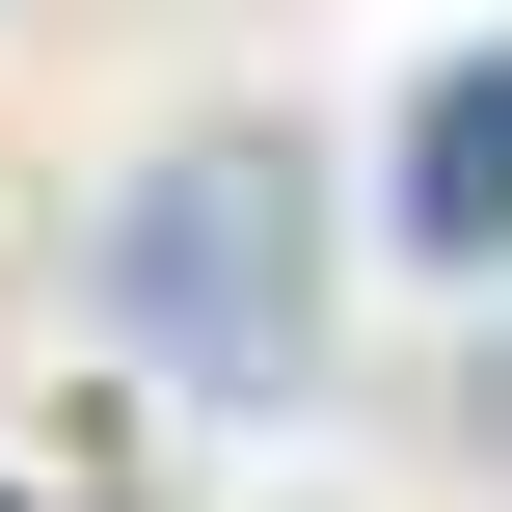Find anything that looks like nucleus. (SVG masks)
I'll list each match as a JSON object with an SVG mask.
<instances>
[{"label": "nucleus", "mask_w": 512, "mask_h": 512, "mask_svg": "<svg viewBox=\"0 0 512 512\" xmlns=\"http://www.w3.org/2000/svg\"><path fill=\"white\" fill-rule=\"evenodd\" d=\"M108 270H135V324H162L189 378H270V351H297V297H324V216H297V162H270V135H189V162L135 189V243H108Z\"/></svg>", "instance_id": "obj_1"}, {"label": "nucleus", "mask_w": 512, "mask_h": 512, "mask_svg": "<svg viewBox=\"0 0 512 512\" xmlns=\"http://www.w3.org/2000/svg\"><path fill=\"white\" fill-rule=\"evenodd\" d=\"M405 216H432V243H512V54H459V81L405 108Z\"/></svg>", "instance_id": "obj_2"}]
</instances>
